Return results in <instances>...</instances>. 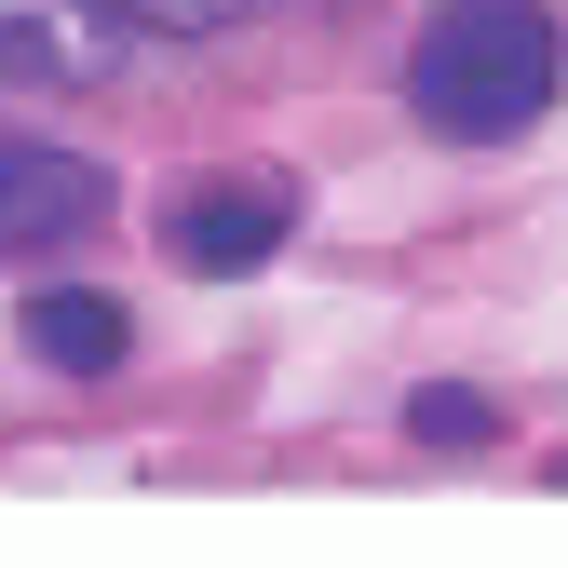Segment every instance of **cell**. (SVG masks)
Instances as JSON below:
<instances>
[{
	"mask_svg": "<svg viewBox=\"0 0 568 568\" xmlns=\"http://www.w3.org/2000/svg\"><path fill=\"white\" fill-rule=\"evenodd\" d=\"M568 82V28H555V0H434V28H419L406 54V109L434 122V135H528Z\"/></svg>",
	"mask_w": 568,
	"mask_h": 568,
	"instance_id": "obj_1",
	"label": "cell"
},
{
	"mask_svg": "<svg viewBox=\"0 0 568 568\" xmlns=\"http://www.w3.org/2000/svg\"><path fill=\"white\" fill-rule=\"evenodd\" d=\"M122 54H135L122 0H0V82L95 95V82H122Z\"/></svg>",
	"mask_w": 568,
	"mask_h": 568,
	"instance_id": "obj_2",
	"label": "cell"
},
{
	"mask_svg": "<svg viewBox=\"0 0 568 568\" xmlns=\"http://www.w3.org/2000/svg\"><path fill=\"white\" fill-rule=\"evenodd\" d=\"M109 217V176L82 150H41V135H0V257H41L68 231Z\"/></svg>",
	"mask_w": 568,
	"mask_h": 568,
	"instance_id": "obj_3",
	"label": "cell"
},
{
	"mask_svg": "<svg viewBox=\"0 0 568 568\" xmlns=\"http://www.w3.org/2000/svg\"><path fill=\"white\" fill-rule=\"evenodd\" d=\"M284 231H298V190H284V176H217V190H190L176 217H163V244H176L190 271H217V284L257 271Z\"/></svg>",
	"mask_w": 568,
	"mask_h": 568,
	"instance_id": "obj_4",
	"label": "cell"
},
{
	"mask_svg": "<svg viewBox=\"0 0 568 568\" xmlns=\"http://www.w3.org/2000/svg\"><path fill=\"white\" fill-rule=\"evenodd\" d=\"M28 352L68 366V379H109L122 352H135V312L95 298V284H41V298H28Z\"/></svg>",
	"mask_w": 568,
	"mask_h": 568,
	"instance_id": "obj_5",
	"label": "cell"
},
{
	"mask_svg": "<svg viewBox=\"0 0 568 568\" xmlns=\"http://www.w3.org/2000/svg\"><path fill=\"white\" fill-rule=\"evenodd\" d=\"M406 434H419V447H487V434H501V406H487V393H447V379H434V393L406 406Z\"/></svg>",
	"mask_w": 568,
	"mask_h": 568,
	"instance_id": "obj_6",
	"label": "cell"
},
{
	"mask_svg": "<svg viewBox=\"0 0 568 568\" xmlns=\"http://www.w3.org/2000/svg\"><path fill=\"white\" fill-rule=\"evenodd\" d=\"M135 28H163V41H217V28H244V14H271V0H122Z\"/></svg>",
	"mask_w": 568,
	"mask_h": 568,
	"instance_id": "obj_7",
	"label": "cell"
}]
</instances>
